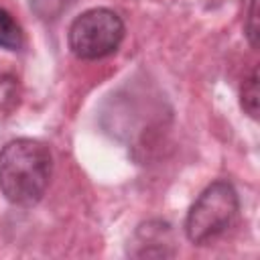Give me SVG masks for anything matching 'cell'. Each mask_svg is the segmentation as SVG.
<instances>
[{
    "label": "cell",
    "mask_w": 260,
    "mask_h": 260,
    "mask_svg": "<svg viewBox=\"0 0 260 260\" xmlns=\"http://www.w3.org/2000/svg\"><path fill=\"white\" fill-rule=\"evenodd\" d=\"M258 69L254 67L250 77L242 85V108L250 118H258Z\"/></svg>",
    "instance_id": "obj_5"
},
{
    "label": "cell",
    "mask_w": 260,
    "mask_h": 260,
    "mask_svg": "<svg viewBox=\"0 0 260 260\" xmlns=\"http://www.w3.org/2000/svg\"><path fill=\"white\" fill-rule=\"evenodd\" d=\"M124 39V22L110 8H89L73 18L67 41L77 59L95 61L112 55Z\"/></svg>",
    "instance_id": "obj_3"
},
{
    "label": "cell",
    "mask_w": 260,
    "mask_h": 260,
    "mask_svg": "<svg viewBox=\"0 0 260 260\" xmlns=\"http://www.w3.org/2000/svg\"><path fill=\"white\" fill-rule=\"evenodd\" d=\"M0 47L8 51H18L22 47V30L4 8H0Z\"/></svg>",
    "instance_id": "obj_4"
},
{
    "label": "cell",
    "mask_w": 260,
    "mask_h": 260,
    "mask_svg": "<svg viewBox=\"0 0 260 260\" xmlns=\"http://www.w3.org/2000/svg\"><path fill=\"white\" fill-rule=\"evenodd\" d=\"M240 197L234 185L225 179L207 185L191 205L185 217L187 240L195 246H205L219 238L238 217Z\"/></svg>",
    "instance_id": "obj_2"
},
{
    "label": "cell",
    "mask_w": 260,
    "mask_h": 260,
    "mask_svg": "<svg viewBox=\"0 0 260 260\" xmlns=\"http://www.w3.org/2000/svg\"><path fill=\"white\" fill-rule=\"evenodd\" d=\"M244 30H246V37L250 41L252 47H258V0H250V6H248V16H246V22H244Z\"/></svg>",
    "instance_id": "obj_6"
},
{
    "label": "cell",
    "mask_w": 260,
    "mask_h": 260,
    "mask_svg": "<svg viewBox=\"0 0 260 260\" xmlns=\"http://www.w3.org/2000/svg\"><path fill=\"white\" fill-rule=\"evenodd\" d=\"M53 156L45 142L16 138L0 150V191L18 207L39 203L49 187Z\"/></svg>",
    "instance_id": "obj_1"
}]
</instances>
